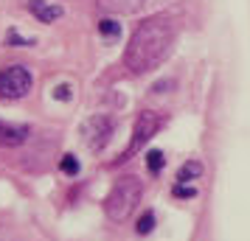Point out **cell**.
Segmentation results:
<instances>
[{"label": "cell", "mask_w": 250, "mask_h": 241, "mask_svg": "<svg viewBox=\"0 0 250 241\" xmlns=\"http://www.w3.org/2000/svg\"><path fill=\"white\" fill-rule=\"evenodd\" d=\"M28 9L34 12V17L40 20V23H54V20L62 17V6H57V3H45V0H31Z\"/></svg>", "instance_id": "obj_6"}, {"label": "cell", "mask_w": 250, "mask_h": 241, "mask_svg": "<svg viewBox=\"0 0 250 241\" xmlns=\"http://www.w3.org/2000/svg\"><path fill=\"white\" fill-rule=\"evenodd\" d=\"M31 70L23 68V65H12V68L0 70V98L3 101H17L23 98L25 93L31 90Z\"/></svg>", "instance_id": "obj_3"}, {"label": "cell", "mask_w": 250, "mask_h": 241, "mask_svg": "<svg viewBox=\"0 0 250 241\" xmlns=\"http://www.w3.org/2000/svg\"><path fill=\"white\" fill-rule=\"evenodd\" d=\"M174 45V25L169 17H146L138 25L124 51V68L135 76L152 73Z\"/></svg>", "instance_id": "obj_1"}, {"label": "cell", "mask_w": 250, "mask_h": 241, "mask_svg": "<svg viewBox=\"0 0 250 241\" xmlns=\"http://www.w3.org/2000/svg\"><path fill=\"white\" fill-rule=\"evenodd\" d=\"M203 174V166L200 163H186L180 171H177V183H191L194 177H200Z\"/></svg>", "instance_id": "obj_8"}, {"label": "cell", "mask_w": 250, "mask_h": 241, "mask_svg": "<svg viewBox=\"0 0 250 241\" xmlns=\"http://www.w3.org/2000/svg\"><path fill=\"white\" fill-rule=\"evenodd\" d=\"M141 199H144V183L132 174L121 177L104 199V213H107L110 222H126L138 210Z\"/></svg>", "instance_id": "obj_2"}, {"label": "cell", "mask_w": 250, "mask_h": 241, "mask_svg": "<svg viewBox=\"0 0 250 241\" xmlns=\"http://www.w3.org/2000/svg\"><path fill=\"white\" fill-rule=\"evenodd\" d=\"M99 31H102L104 37H118L121 34V23H115V20H102V23H99Z\"/></svg>", "instance_id": "obj_11"}, {"label": "cell", "mask_w": 250, "mask_h": 241, "mask_svg": "<svg viewBox=\"0 0 250 241\" xmlns=\"http://www.w3.org/2000/svg\"><path fill=\"white\" fill-rule=\"evenodd\" d=\"M73 87H70V84H59L57 90H54V98H59V101H70V95H73Z\"/></svg>", "instance_id": "obj_13"}, {"label": "cell", "mask_w": 250, "mask_h": 241, "mask_svg": "<svg viewBox=\"0 0 250 241\" xmlns=\"http://www.w3.org/2000/svg\"><path fill=\"white\" fill-rule=\"evenodd\" d=\"M160 127H163V118H160L158 112H152V110H144V112L138 115V121H135V129H132V143H129L126 154H132V151L141 149L144 143H149V140L158 135Z\"/></svg>", "instance_id": "obj_5"}, {"label": "cell", "mask_w": 250, "mask_h": 241, "mask_svg": "<svg viewBox=\"0 0 250 241\" xmlns=\"http://www.w3.org/2000/svg\"><path fill=\"white\" fill-rule=\"evenodd\" d=\"M163 166H166V157H163V151H158V149H152L146 154V168L152 174H158L160 168H163Z\"/></svg>", "instance_id": "obj_9"}, {"label": "cell", "mask_w": 250, "mask_h": 241, "mask_svg": "<svg viewBox=\"0 0 250 241\" xmlns=\"http://www.w3.org/2000/svg\"><path fill=\"white\" fill-rule=\"evenodd\" d=\"M174 196H197V191L188 188L186 183H177V185H174Z\"/></svg>", "instance_id": "obj_14"}, {"label": "cell", "mask_w": 250, "mask_h": 241, "mask_svg": "<svg viewBox=\"0 0 250 241\" xmlns=\"http://www.w3.org/2000/svg\"><path fill=\"white\" fill-rule=\"evenodd\" d=\"M113 121L107 118V115H93L84 121V127H82V135H84V143H87V149L93 151H102L110 140H113Z\"/></svg>", "instance_id": "obj_4"}, {"label": "cell", "mask_w": 250, "mask_h": 241, "mask_svg": "<svg viewBox=\"0 0 250 241\" xmlns=\"http://www.w3.org/2000/svg\"><path fill=\"white\" fill-rule=\"evenodd\" d=\"M62 171L68 174V177H76V174H79V160H76L73 154H65V157H62Z\"/></svg>", "instance_id": "obj_12"}, {"label": "cell", "mask_w": 250, "mask_h": 241, "mask_svg": "<svg viewBox=\"0 0 250 241\" xmlns=\"http://www.w3.org/2000/svg\"><path fill=\"white\" fill-rule=\"evenodd\" d=\"M28 138V129L25 127H9V124H0V143L3 146H20Z\"/></svg>", "instance_id": "obj_7"}, {"label": "cell", "mask_w": 250, "mask_h": 241, "mask_svg": "<svg viewBox=\"0 0 250 241\" xmlns=\"http://www.w3.org/2000/svg\"><path fill=\"white\" fill-rule=\"evenodd\" d=\"M138 233H141V236H146V233H152V230H155V213H152V210H146V213H144V216L138 219Z\"/></svg>", "instance_id": "obj_10"}]
</instances>
